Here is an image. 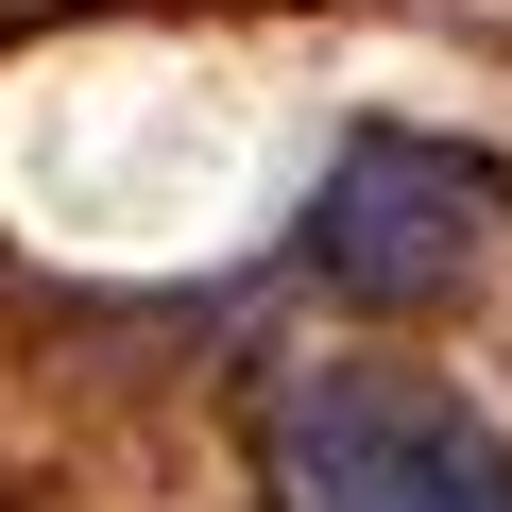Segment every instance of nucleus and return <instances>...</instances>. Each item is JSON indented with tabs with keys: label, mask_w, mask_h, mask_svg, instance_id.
<instances>
[{
	"label": "nucleus",
	"mask_w": 512,
	"mask_h": 512,
	"mask_svg": "<svg viewBox=\"0 0 512 512\" xmlns=\"http://www.w3.org/2000/svg\"><path fill=\"white\" fill-rule=\"evenodd\" d=\"M495 256V171L478 154H444V137H342V171H325V205H308V274L342 291V308H444L461 274Z\"/></svg>",
	"instance_id": "nucleus-1"
},
{
	"label": "nucleus",
	"mask_w": 512,
	"mask_h": 512,
	"mask_svg": "<svg viewBox=\"0 0 512 512\" xmlns=\"http://www.w3.org/2000/svg\"><path fill=\"white\" fill-rule=\"evenodd\" d=\"M291 512H512V444L427 376H325L291 410Z\"/></svg>",
	"instance_id": "nucleus-2"
}]
</instances>
